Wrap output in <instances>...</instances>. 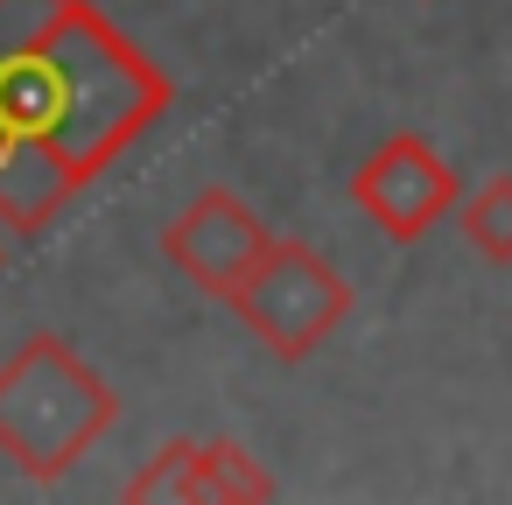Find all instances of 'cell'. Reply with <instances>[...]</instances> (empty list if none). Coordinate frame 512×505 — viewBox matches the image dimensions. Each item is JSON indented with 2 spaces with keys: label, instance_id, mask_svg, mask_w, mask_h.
<instances>
[{
  "label": "cell",
  "instance_id": "6",
  "mask_svg": "<svg viewBox=\"0 0 512 505\" xmlns=\"http://www.w3.org/2000/svg\"><path fill=\"white\" fill-rule=\"evenodd\" d=\"M260 505V498H274V477L260 470V456L246 449V442H232V435H211V442H197V484H190V505Z\"/></svg>",
  "mask_w": 512,
  "mask_h": 505
},
{
  "label": "cell",
  "instance_id": "3",
  "mask_svg": "<svg viewBox=\"0 0 512 505\" xmlns=\"http://www.w3.org/2000/svg\"><path fill=\"white\" fill-rule=\"evenodd\" d=\"M225 309L281 358V365H302L316 358L337 323L351 316V281L309 246V239H274L260 253V267L225 295Z\"/></svg>",
  "mask_w": 512,
  "mask_h": 505
},
{
  "label": "cell",
  "instance_id": "8",
  "mask_svg": "<svg viewBox=\"0 0 512 505\" xmlns=\"http://www.w3.org/2000/svg\"><path fill=\"white\" fill-rule=\"evenodd\" d=\"M190 484H197V435H169L120 491L127 498H176V505H190Z\"/></svg>",
  "mask_w": 512,
  "mask_h": 505
},
{
  "label": "cell",
  "instance_id": "2",
  "mask_svg": "<svg viewBox=\"0 0 512 505\" xmlns=\"http://www.w3.org/2000/svg\"><path fill=\"white\" fill-rule=\"evenodd\" d=\"M120 393L113 379L57 330H36L0 365V456L22 477H71L99 435H113Z\"/></svg>",
  "mask_w": 512,
  "mask_h": 505
},
{
  "label": "cell",
  "instance_id": "9",
  "mask_svg": "<svg viewBox=\"0 0 512 505\" xmlns=\"http://www.w3.org/2000/svg\"><path fill=\"white\" fill-rule=\"evenodd\" d=\"M0 267H8V246H0Z\"/></svg>",
  "mask_w": 512,
  "mask_h": 505
},
{
  "label": "cell",
  "instance_id": "7",
  "mask_svg": "<svg viewBox=\"0 0 512 505\" xmlns=\"http://www.w3.org/2000/svg\"><path fill=\"white\" fill-rule=\"evenodd\" d=\"M456 225L477 260L512 267V176H484L470 197H456Z\"/></svg>",
  "mask_w": 512,
  "mask_h": 505
},
{
  "label": "cell",
  "instance_id": "1",
  "mask_svg": "<svg viewBox=\"0 0 512 505\" xmlns=\"http://www.w3.org/2000/svg\"><path fill=\"white\" fill-rule=\"evenodd\" d=\"M176 106L99 0H0V225L36 239Z\"/></svg>",
  "mask_w": 512,
  "mask_h": 505
},
{
  "label": "cell",
  "instance_id": "5",
  "mask_svg": "<svg viewBox=\"0 0 512 505\" xmlns=\"http://www.w3.org/2000/svg\"><path fill=\"white\" fill-rule=\"evenodd\" d=\"M267 246H274L267 218H260L239 190H225V183L197 190V197L162 225V260H169L190 288H204V295H218V302L260 267Z\"/></svg>",
  "mask_w": 512,
  "mask_h": 505
},
{
  "label": "cell",
  "instance_id": "4",
  "mask_svg": "<svg viewBox=\"0 0 512 505\" xmlns=\"http://www.w3.org/2000/svg\"><path fill=\"white\" fill-rule=\"evenodd\" d=\"M456 197H463V183H456V169L442 162V148H435L428 134H386V141L358 162V176H351V204H358L393 246L428 239V232L456 211Z\"/></svg>",
  "mask_w": 512,
  "mask_h": 505
}]
</instances>
